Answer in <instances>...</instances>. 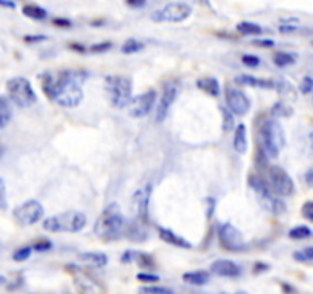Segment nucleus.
<instances>
[{
  "mask_svg": "<svg viewBox=\"0 0 313 294\" xmlns=\"http://www.w3.org/2000/svg\"><path fill=\"white\" fill-rule=\"evenodd\" d=\"M132 261H135L141 268L147 270V268H153L154 267V261L153 257L147 253H141V251H133L132 253Z\"/></svg>",
  "mask_w": 313,
  "mask_h": 294,
  "instance_id": "obj_25",
  "label": "nucleus"
},
{
  "mask_svg": "<svg viewBox=\"0 0 313 294\" xmlns=\"http://www.w3.org/2000/svg\"><path fill=\"white\" fill-rule=\"evenodd\" d=\"M54 25L61 26V28H69V26H72V22H70V20H67V19L55 17V19H54Z\"/></svg>",
  "mask_w": 313,
  "mask_h": 294,
  "instance_id": "obj_43",
  "label": "nucleus"
},
{
  "mask_svg": "<svg viewBox=\"0 0 313 294\" xmlns=\"http://www.w3.org/2000/svg\"><path fill=\"white\" fill-rule=\"evenodd\" d=\"M311 236V230L305 226H298V227H293L290 232H289V238L290 239H296V241H301V239H307Z\"/></svg>",
  "mask_w": 313,
  "mask_h": 294,
  "instance_id": "obj_31",
  "label": "nucleus"
},
{
  "mask_svg": "<svg viewBox=\"0 0 313 294\" xmlns=\"http://www.w3.org/2000/svg\"><path fill=\"white\" fill-rule=\"evenodd\" d=\"M51 248H52L51 241H40V242H35L32 245V250H35V251H46V250H51Z\"/></svg>",
  "mask_w": 313,
  "mask_h": 294,
  "instance_id": "obj_39",
  "label": "nucleus"
},
{
  "mask_svg": "<svg viewBox=\"0 0 313 294\" xmlns=\"http://www.w3.org/2000/svg\"><path fill=\"white\" fill-rule=\"evenodd\" d=\"M31 253H32V247H22L19 248L14 254H13V259L16 262H23L26 259H29L31 257Z\"/></svg>",
  "mask_w": 313,
  "mask_h": 294,
  "instance_id": "obj_34",
  "label": "nucleus"
},
{
  "mask_svg": "<svg viewBox=\"0 0 313 294\" xmlns=\"http://www.w3.org/2000/svg\"><path fill=\"white\" fill-rule=\"evenodd\" d=\"M80 259L84 264H87L90 267H95V268H102L109 262L107 254L99 253V251H86V253H81L80 254Z\"/></svg>",
  "mask_w": 313,
  "mask_h": 294,
  "instance_id": "obj_20",
  "label": "nucleus"
},
{
  "mask_svg": "<svg viewBox=\"0 0 313 294\" xmlns=\"http://www.w3.org/2000/svg\"><path fill=\"white\" fill-rule=\"evenodd\" d=\"M151 190L153 186L151 182H148L147 186L135 193V204H136V211H138V220L142 224L148 223V207H150V198H151Z\"/></svg>",
  "mask_w": 313,
  "mask_h": 294,
  "instance_id": "obj_15",
  "label": "nucleus"
},
{
  "mask_svg": "<svg viewBox=\"0 0 313 294\" xmlns=\"http://www.w3.org/2000/svg\"><path fill=\"white\" fill-rule=\"evenodd\" d=\"M48 39L46 35H25V42L28 43H37V42H45Z\"/></svg>",
  "mask_w": 313,
  "mask_h": 294,
  "instance_id": "obj_42",
  "label": "nucleus"
},
{
  "mask_svg": "<svg viewBox=\"0 0 313 294\" xmlns=\"http://www.w3.org/2000/svg\"><path fill=\"white\" fill-rule=\"evenodd\" d=\"M249 184L257 196V201L261 204V207L264 210H267L270 213H275V214H281L283 211H286V204L277 195H273V192L269 187V184L263 178L252 175L249 178Z\"/></svg>",
  "mask_w": 313,
  "mask_h": 294,
  "instance_id": "obj_6",
  "label": "nucleus"
},
{
  "mask_svg": "<svg viewBox=\"0 0 313 294\" xmlns=\"http://www.w3.org/2000/svg\"><path fill=\"white\" fill-rule=\"evenodd\" d=\"M142 49H144V43L139 42V40H136V39H129L121 46V51L124 54H135V52H139Z\"/></svg>",
  "mask_w": 313,
  "mask_h": 294,
  "instance_id": "obj_29",
  "label": "nucleus"
},
{
  "mask_svg": "<svg viewBox=\"0 0 313 294\" xmlns=\"http://www.w3.org/2000/svg\"><path fill=\"white\" fill-rule=\"evenodd\" d=\"M237 29L245 35H260V34H263V28L258 23H254V22H240L237 25Z\"/></svg>",
  "mask_w": 313,
  "mask_h": 294,
  "instance_id": "obj_26",
  "label": "nucleus"
},
{
  "mask_svg": "<svg viewBox=\"0 0 313 294\" xmlns=\"http://www.w3.org/2000/svg\"><path fill=\"white\" fill-rule=\"evenodd\" d=\"M269 175V187L277 196H292L295 192V184L290 175L278 166H272L267 172Z\"/></svg>",
  "mask_w": 313,
  "mask_h": 294,
  "instance_id": "obj_9",
  "label": "nucleus"
},
{
  "mask_svg": "<svg viewBox=\"0 0 313 294\" xmlns=\"http://www.w3.org/2000/svg\"><path fill=\"white\" fill-rule=\"evenodd\" d=\"M222 294H249L246 291H236V292H222Z\"/></svg>",
  "mask_w": 313,
  "mask_h": 294,
  "instance_id": "obj_48",
  "label": "nucleus"
},
{
  "mask_svg": "<svg viewBox=\"0 0 313 294\" xmlns=\"http://www.w3.org/2000/svg\"><path fill=\"white\" fill-rule=\"evenodd\" d=\"M220 112H222V118H223V132H231L234 127H236V120H234V115L225 106L220 107Z\"/></svg>",
  "mask_w": 313,
  "mask_h": 294,
  "instance_id": "obj_30",
  "label": "nucleus"
},
{
  "mask_svg": "<svg viewBox=\"0 0 313 294\" xmlns=\"http://www.w3.org/2000/svg\"><path fill=\"white\" fill-rule=\"evenodd\" d=\"M177 98V88L170 83L164 88V92L159 98V103H158V107H156V117L154 120L158 121V123H164L165 118L168 117V112H170V109L171 106L174 104Z\"/></svg>",
  "mask_w": 313,
  "mask_h": 294,
  "instance_id": "obj_14",
  "label": "nucleus"
},
{
  "mask_svg": "<svg viewBox=\"0 0 313 294\" xmlns=\"http://www.w3.org/2000/svg\"><path fill=\"white\" fill-rule=\"evenodd\" d=\"M254 45H258V46H266V48H270V46H273L275 43H273L272 40H266V39H263V40H254Z\"/></svg>",
  "mask_w": 313,
  "mask_h": 294,
  "instance_id": "obj_44",
  "label": "nucleus"
},
{
  "mask_svg": "<svg viewBox=\"0 0 313 294\" xmlns=\"http://www.w3.org/2000/svg\"><path fill=\"white\" fill-rule=\"evenodd\" d=\"M232 145H234V149H236V152H239L242 155L248 152V129L243 123L236 127Z\"/></svg>",
  "mask_w": 313,
  "mask_h": 294,
  "instance_id": "obj_19",
  "label": "nucleus"
},
{
  "mask_svg": "<svg viewBox=\"0 0 313 294\" xmlns=\"http://www.w3.org/2000/svg\"><path fill=\"white\" fill-rule=\"evenodd\" d=\"M8 207V196H7V184L4 178L0 176V210H5Z\"/></svg>",
  "mask_w": 313,
  "mask_h": 294,
  "instance_id": "obj_35",
  "label": "nucleus"
},
{
  "mask_svg": "<svg viewBox=\"0 0 313 294\" xmlns=\"http://www.w3.org/2000/svg\"><path fill=\"white\" fill-rule=\"evenodd\" d=\"M192 14V8L185 2H170L161 10L151 13L150 19L156 23H182Z\"/></svg>",
  "mask_w": 313,
  "mask_h": 294,
  "instance_id": "obj_8",
  "label": "nucleus"
},
{
  "mask_svg": "<svg viewBox=\"0 0 313 294\" xmlns=\"http://www.w3.org/2000/svg\"><path fill=\"white\" fill-rule=\"evenodd\" d=\"M302 216L310 220V223H313V201H308L302 205V210H301Z\"/></svg>",
  "mask_w": 313,
  "mask_h": 294,
  "instance_id": "obj_38",
  "label": "nucleus"
},
{
  "mask_svg": "<svg viewBox=\"0 0 313 294\" xmlns=\"http://www.w3.org/2000/svg\"><path fill=\"white\" fill-rule=\"evenodd\" d=\"M156 91L150 89L144 94H139L138 97L132 98L130 104H129V115L133 118H142L147 117L151 109L156 103Z\"/></svg>",
  "mask_w": 313,
  "mask_h": 294,
  "instance_id": "obj_13",
  "label": "nucleus"
},
{
  "mask_svg": "<svg viewBox=\"0 0 313 294\" xmlns=\"http://www.w3.org/2000/svg\"><path fill=\"white\" fill-rule=\"evenodd\" d=\"M158 233H159V238L167 242L168 245H173V247H179V248H191V244L183 239L182 236H179L177 233H174L173 230L170 229H165V227H158Z\"/></svg>",
  "mask_w": 313,
  "mask_h": 294,
  "instance_id": "obj_17",
  "label": "nucleus"
},
{
  "mask_svg": "<svg viewBox=\"0 0 313 294\" xmlns=\"http://www.w3.org/2000/svg\"><path fill=\"white\" fill-rule=\"evenodd\" d=\"M4 157V147H0V158Z\"/></svg>",
  "mask_w": 313,
  "mask_h": 294,
  "instance_id": "obj_50",
  "label": "nucleus"
},
{
  "mask_svg": "<svg viewBox=\"0 0 313 294\" xmlns=\"http://www.w3.org/2000/svg\"><path fill=\"white\" fill-rule=\"evenodd\" d=\"M217 238H219L220 245L228 251H242V250H246L248 247L242 232L236 226H232L231 223L220 224Z\"/></svg>",
  "mask_w": 313,
  "mask_h": 294,
  "instance_id": "obj_11",
  "label": "nucleus"
},
{
  "mask_svg": "<svg viewBox=\"0 0 313 294\" xmlns=\"http://www.w3.org/2000/svg\"><path fill=\"white\" fill-rule=\"evenodd\" d=\"M293 259L298 262H311L313 261V247H305L293 253Z\"/></svg>",
  "mask_w": 313,
  "mask_h": 294,
  "instance_id": "obj_32",
  "label": "nucleus"
},
{
  "mask_svg": "<svg viewBox=\"0 0 313 294\" xmlns=\"http://www.w3.org/2000/svg\"><path fill=\"white\" fill-rule=\"evenodd\" d=\"M23 14L29 19H34V20H45L48 17V11L45 8H42L40 5H35V4H28L23 7Z\"/></svg>",
  "mask_w": 313,
  "mask_h": 294,
  "instance_id": "obj_24",
  "label": "nucleus"
},
{
  "mask_svg": "<svg viewBox=\"0 0 313 294\" xmlns=\"http://www.w3.org/2000/svg\"><path fill=\"white\" fill-rule=\"evenodd\" d=\"M197 88L211 97H219L220 94V83L214 77H202L197 80Z\"/></svg>",
  "mask_w": 313,
  "mask_h": 294,
  "instance_id": "obj_21",
  "label": "nucleus"
},
{
  "mask_svg": "<svg viewBox=\"0 0 313 294\" xmlns=\"http://www.w3.org/2000/svg\"><path fill=\"white\" fill-rule=\"evenodd\" d=\"M7 282V277L5 276H2V274H0V285H2V283H5Z\"/></svg>",
  "mask_w": 313,
  "mask_h": 294,
  "instance_id": "obj_49",
  "label": "nucleus"
},
{
  "mask_svg": "<svg viewBox=\"0 0 313 294\" xmlns=\"http://www.w3.org/2000/svg\"><path fill=\"white\" fill-rule=\"evenodd\" d=\"M13 118V106L7 97L0 95V130L5 129Z\"/></svg>",
  "mask_w": 313,
  "mask_h": 294,
  "instance_id": "obj_22",
  "label": "nucleus"
},
{
  "mask_svg": "<svg viewBox=\"0 0 313 294\" xmlns=\"http://www.w3.org/2000/svg\"><path fill=\"white\" fill-rule=\"evenodd\" d=\"M260 142H261V152L267 158L272 160L278 158L280 152L286 145L283 126L277 120H264L260 127Z\"/></svg>",
  "mask_w": 313,
  "mask_h": 294,
  "instance_id": "obj_3",
  "label": "nucleus"
},
{
  "mask_svg": "<svg viewBox=\"0 0 313 294\" xmlns=\"http://www.w3.org/2000/svg\"><path fill=\"white\" fill-rule=\"evenodd\" d=\"M307 142H308V151H310V155L313 157V129L308 132V136H307Z\"/></svg>",
  "mask_w": 313,
  "mask_h": 294,
  "instance_id": "obj_45",
  "label": "nucleus"
},
{
  "mask_svg": "<svg viewBox=\"0 0 313 294\" xmlns=\"http://www.w3.org/2000/svg\"><path fill=\"white\" fill-rule=\"evenodd\" d=\"M211 271L220 277H239L242 274L240 267L229 259H217L211 264Z\"/></svg>",
  "mask_w": 313,
  "mask_h": 294,
  "instance_id": "obj_16",
  "label": "nucleus"
},
{
  "mask_svg": "<svg viewBox=\"0 0 313 294\" xmlns=\"http://www.w3.org/2000/svg\"><path fill=\"white\" fill-rule=\"evenodd\" d=\"M112 48V43L110 42H102V43H98V45H93L90 48L92 52H104V51H109Z\"/></svg>",
  "mask_w": 313,
  "mask_h": 294,
  "instance_id": "obj_40",
  "label": "nucleus"
},
{
  "mask_svg": "<svg viewBox=\"0 0 313 294\" xmlns=\"http://www.w3.org/2000/svg\"><path fill=\"white\" fill-rule=\"evenodd\" d=\"M0 7H4V8H11V10H14V8H16V4H14V2H2V0H0Z\"/></svg>",
  "mask_w": 313,
  "mask_h": 294,
  "instance_id": "obj_47",
  "label": "nucleus"
},
{
  "mask_svg": "<svg viewBox=\"0 0 313 294\" xmlns=\"http://www.w3.org/2000/svg\"><path fill=\"white\" fill-rule=\"evenodd\" d=\"M138 279L141 280V282H158L159 280V277L156 276V274H148V273H139L138 274Z\"/></svg>",
  "mask_w": 313,
  "mask_h": 294,
  "instance_id": "obj_41",
  "label": "nucleus"
},
{
  "mask_svg": "<svg viewBox=\"0 0 313 294\" xmlns=\"http://www.w3.org/2000/svg\"><path fill=\"white\" fill-rule=\"evenodd\" d=\"M305 181H307L308 186H311V187H313V170L307 172V175H305Z\"/></svg>",
  "mask_w": 313,
  "mask_h": 294,
  "instance_id": "obj_46",
  "label": "nucleus"
},
{
  "mask_svg": "<svg viewBox=\"0 0 313 294\" xmlns=\"http://www.w3.org/2000/svg\"><path fill=\"white\" fill-rule=\"evenodd\" d=\"M183 282L189 283V285H195V286H202L206 285L210 282V273L208 271H189L183 274Z\"/></svg>",
  "mask_w": 313,
  "mask_h": 294,
  "instance_id": "obj_23",
  "label": "nucleus"
},
{
  "mask_svg": "<svg viewBox=\"0 0 313 294\" xmlns=\"http://www.w3.org/2000/svg\"><path fill=\"white\" fill-rule=\"evenodd\" d=\"M87 224V217L84 213L76 211V210H69L60 214L49 216L43 220V229L51 233H78L81 232Z\"/></svg>",
  "mask_w": 313,
  "mask_h": 294,
  "instance_id": "obj_4",
  "label": "nucleus"
},
{
  "mask_svg": "<svg viewBox=\"0 0 313 294\" xmlns=\"http://www.w3.org/2000/svg\"><path fill=\"white\" fill-rule=\"evenodd\" d=\"M141 294H174L173 289L167 288V286H159V285H148V286H142L139 289Z\"/></svg>",
  "mask_w": 313,
  "mask_h": 294,
  "instance_id": "obj_33",
  "label": "nucleus"
},
{
  "mask_svg": "<svg viewBox=\"0 0 313 294\" xmlns=\"http://www.w3.org/2000/svg\"><path fill=\"white\" fill-rule=\"evenodd\" d=\"M106 94L109 101L116 109H126L132 101L133 83L126 76H109L106 79Z\"/></svg>",
  "mask_w": 313,
  "mask_h": 294,
  "instance_id": "obj_5",
  "label": "nucleus"
},
{
  "mask_svg": "<svg viewBox=\"0 0 313 294\" xmlns=\"http://www.w3.org/2000/svg\"><path fill=\"white\" fill-rule=\"evenodd\" d=\"M127 220L120 207L116 204H110L96 219L93 232L102 241H116L127 232Z\"/></svg>",
  "mask_w": 313,
  "mask_h": 294,
  "instance_id": "obj_2",
  "label": "nucleus"
},
{
  "mask_svg": "<svg viewBox=\"0 0 313 294\" xmlns=\"http://www.w3.org/2000/svg\"><path fill=\"white\" fill-rule=\"evenodd\" d=\"M237 85L242 86H252V88H261V89H275L277 83L272 80H264V79H257L252 76H239L236 79Z\"/></svg>",
  "mask_w": 313,
  "mask_h": 294,
  "instance_id": "obj_18",
  "label": "nucleus"
},
{
  "mask_svg": "<svg viewBox=\"0 0 313 294\" xmlns=\"http://www.w3.org/2000/svg\"><path fill=\"white\" fill-rule=\"evenodd\" d=\"M242 61H243L246 66H249V67H257V66L260 64V57H257V55H254V54H245V55L242 57Z\"/></svg>",
  "mask_w": 313,
  "mask_h": 294,
  "instance_id": "obj_36",
  "label": "nucleus"
},
{
  "mask_svg": "<svg viewBox=\"0 0 313 294\" xmlns=\"http://www.w3.org/2000/svg\"><path fill=\"white\" fill-rule=\"evenodd\" d=\"M296 60V57L290 52H275V55H273V63H275L278 67H286V66H290L293 64Z\"/></svg>",
  "mask_w": 313,
  "mask_h": 294,
  "instance_id": "obj_27",
  "label": "nucleus"
},
{
  "mask_svg": "<svg viewBox=\"0 0 313 294\" xmlns=\"http://www.w3.org/2000/svg\"><path fill=\"white\" fill-rule=\"evenodd\" d=\"M8 100L17 107L26 109L37 101V94L26 77H14L7 82Z\"/></svg>",
  "mask_w": 313,
  "mask_h": 294,
  "instance_id": "obj_7",
  "label": "nucleus"
},
{
  "mask_svg": "<svg viewBox=\"0 0 313 294\" xmlns=\"http://www.w3.org/2000/svg\"><path fill=\"white\" fill-rule=\"evenodd\" d=\"M299 91L302 92V94H310L311 91H313V79L311 77H304L302 79V82H301V85H299Z\"/></svg>",
  "mask_w": 313,
  "mask_h": 294,
  "instance_id": "obj_37",
  "label": "nucleus"
},
{
  "mask_svg": "<svg viewBox=\"0 0 313 294\" xmlns=\"http://www.w3.org/2000/svg\"><path fill=\"white\" fill-rule=\"evenodd\" d=\"M292 114H293L292 107L287 106L284 101H278V103L273 104V107H272V115H273V117H278V118L284 117V118H287V117H290Z\"/></svg>",
  "mask_w": 313,
  "mask_h": 294,
  "instance_id": "obj_28",
  "label": "nucleus"
},
{
  "mask_svg": "<svg viewBox=\"0 0 313 294\" xmlns=\"http://www.w3.org/2000/svg\"><path fill=\"white\" fill-rule=\"evenodd\" d=\"M14 219L20 226H34L38 220H42L45 216V208L40 201L37 199H28L17 205L13 211Z\"/></svg>",
  "mask_w": 313,
  "mask_h": 294,
  "instance_id": "obj_10",
  "label": "nucleus"
},
{
  "mask_svg": "<svg viewBox=\"0 0 313 294\" xmlns=\"http://www.w3.org/2000/svg\"><path fill=\"white\" fill-rule=\"evenodd\" d=\"M87 79V74L83 70H63L58 77L45 74L43 77V92L60 106L72 109L76 107L84 98L83 85Z\"/></svg>",
  "mask_w": 313,
  "mask_h": 294,
  "instance_id": "obj_1",
  "label": "nucleus"
},
{
  "mask_svg": "<svg viewBox=\"0 0 313 294\" xmlns=\"http://www.w3.org/2000/svg\"><path fill=\"white\" fill-rule=\"evenodd\" d=\"M225 98H226L228 110L232 115L243 117L249 112L251 100L248 98V95L242 89H239L236 86H228L225 89Z\"/></svg>",
  "mask_w": 313,
  "mask_h": 294,
  "instance_id": "obj_12",
  "label": "nucleus"
}]
</instances>
